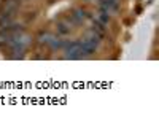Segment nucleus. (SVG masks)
Returning a JSON list of instances; mask_svg holds the SVG:
<instances>
[{
  "instance_id": "f257e3e1",
  "label": "nucleus",
  "mask_w": 159,
  "mask_h": 140,
  "mask_svg": "<svg viewBox=\"0 0 159 140\" xmlns=\"http://www.w3.org/2000/svg\"><path fill=\"white\" fill-rule=\"evenodd\" d=\"M65 53H67V54H65V59H83L86 56V53L83 51L80 42H73V43L67 45Z\"/></svg>"
},
{
  "instance_id": "f03ea898",
  "label": "nucleus",
  "mask_w": 159,
  "mask_h": 140,
  "mask_svg": "<svg viewBox=\"0 0 159 140\" xmlns=\"http://www.w3.org/2000/svg\"><path fill=\"white\" fill-rule=\"evenodd\" d=\"M99 7H100V11H103V13H107V15L111 16V15H115V13L118 11L119 2L118 0H100Z\"/></svg>"
},
{
  "instance_id": "7ed1b4c3",
  "label": "nucleus",
  "mask_w": 159,
  "mask_h": 140,
  "mask_svg": "<svg viewBox=\"0 0 159 140\" xmlns=\"http://www.w3.org/2000/svg\"><path fill=\"white\" fill-rule=\"evenodd\" d=\"M86 18H88V16H86V11H83V10H75V11H72L70 15L67 16V21H69L72 25H78V24H83Z\"/></svg>"
},
{
  "instance_id": "20e7f679",
  "label": "nucleus",
  "mask_w": 159,
  "mask_h": 140,
  "mask_svg": "<svg viewBox=\"0 0 159 140\" xmlns=\"http://www.w3.org/2000/svg\"><path fill=\"white\" fill-rule=\"evenodd\" d=\"M56 40H57V37L51 35V34H48V32L38 35V42H40V43H42V45H48V46H52V48H54Z\"/></svg>"
},
{
  "instance_id": "39448f33",
  "label": "nucleus",
  "mask_w": 159,
  "mask_h": 140,
  "mask_svg": "<svg viewBox=\"0 0 159 140\" xmlns=\"http://www.w3.org/2000/svg\"><path fill=\"white\" fill-rule=\"evenodd\" d=\"M70 32H72V24H70L67 19L57 24V34H61V35H69Z\"/></svg>"
},
{
  "instance_id": "423d86ee",
  "label": "nucleus",
  "mask_w": 159,
  "mask_h": 140,
  "mask_svg": "<svg viewBox=\"0 0 159 140\" xmlns=\"http://www.w3.org/2000/svg\"><path fill=\"white\" fill-rule=\"evenodd\" d=\"M18 8V0H5L3 3V13H8V15H13Z\"/></svg>"
},
{
  "instance_id": "0eeeda50",
  "label": "nucleus",
  "mask_w": 159,
  "mask_h": 140,
  "mask_svg": "<svg viewBox=\"0 0 159 140\" xmlns=\"http://www.w3.org/2000/svg\"><path fill=\"white\" fill-rule=\"evenodd\" d=\"M13 25V15H8V13H2L0 15V27L2 29H7Z\"/></svg>"
}]
</instances>
